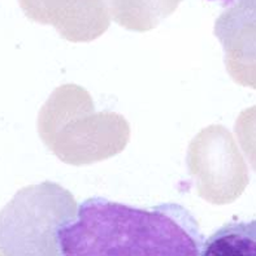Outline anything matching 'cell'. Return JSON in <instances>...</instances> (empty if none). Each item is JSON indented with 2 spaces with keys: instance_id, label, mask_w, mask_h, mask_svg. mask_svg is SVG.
Here are the masks:
<instances>
[{
  "instance_id": "obj_1",
  "label": "cell",
  "mask_w": 256,
  "mask_h": 256,
  "mask_svg": "<svg viewBox=\"0 0 256 256\" xmlns=\"http://www.w3.org/2000/svg\"><path fill=\"white\" fill-rule=\"evenodd\" d=\"M58 236L66 256H196L204 246L198 222L180 204L142 210L104 198L86 199Z\"/></svg>"
},
{
  "instance_id": "obj_2",
  "label": "cell",
  "mask_w": 256,
  "mask_h": 256,
  "mask_svg": "<svg viewBox=\"0 0 256 256\" xmlns=\"http://www.w3.org/2000/svg\"><path fill=\"white\" fill-rule=\"evenodd\" d=\"M38 134L58 159L74 166H90L122 152L130 125L114 112H98L84 88L65 84L56 88L38 114Z\"/></svg>"
},
{
  "instance_id": "obj_3",
  "label": "cell",
  "mask_w": 256,
  "mask_h": 256,
  "mask_svg": "<svg viewBox=\"0 0 256 256\" xmlns=\"http://www.w3.org/2000/svg\"><path fill=\"white\" fill-rule=\"evenodd\" d=\"M77 214L74 196L58 184L44 181L21 188L0 211V254L60 255L58 230Z\"/></svg>"
},
{
  "instance_id": "obj_4",
  "label": "cell",
  "mask_w": 256,
  "mask_h": 256,
  "mask_svg": "<svg viewBox=\"0 0 256 256\" xmlns=\"http://www.w3.org/2000/svg\"><path fill=\"white\" fill-rule=\"evenodd\" d=\"M186 162L198 194L208 203H229L244 188V168L230 133L221 125H210L192 138Z\"/></svg>"
},
{
  "instance_id": "obj_5",
  "label": "cell",
  "mask_w": 256,
  "mask_h": 256,
  "mask_svg": "<svg viewBox=\"0 0 256 256\" xmlns=\"http://www.w3.org/2000/svg\"><path fill=\"white\" fill-rule=\"evenodd\" d=\"M203 256H256V220L226 224L206 240Z\"/></svg>"
}]
</instances>
